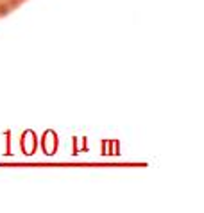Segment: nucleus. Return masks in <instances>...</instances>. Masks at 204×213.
<instances>
[]
</instances>
